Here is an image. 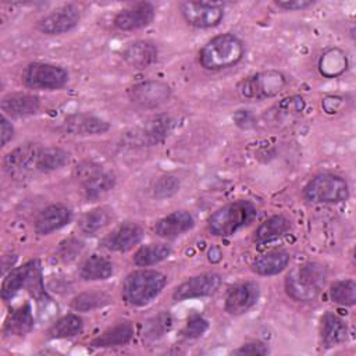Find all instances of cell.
Returning <instances> with one entry per match:
<instances>
[{
	"mask_svg": "<svg viewBox=\"0 0 356 356\" xmlns=\"http://www.w3.org/2000/svg\"><path fill=\"white\" fill-rule=\"evenodd\" d=\"M165 282L167 277L157 270H136L127 275L122 296L132 306H145L159 296Z\"/></svg>",
	"mask_w": 356,
	"mask_h": 356,
	"instance_id": "obj_4",
	"label": "cell"
},
{
	"mask_svg": "<svg viewBox=\"0 0 356 356\" xmlns=\"http://www.w3.org/2000/svg\"><path fill=\"white\" fill-rule=\"evenodd\" d=\"M0 135H1V146H6L8 143V140H11L14 136V128L6 115L1 117V134Z\"/></svg>",
	"mask_w": 356,
	"mask_h": 356,
	"instance_id": "obj_45",
	"label": "cell"
},
{
	"mask_svg": "<svg viewBox=\"0 0 356 356\" xmlns=\"http://www.w3.org/2000/svg\"><path fill=\"white\" fill-rule=\"evenodd\" d=\"M303 196L312 203H341L349 197V185L345 178L324 172L313 177L306 184Z\"/></svg>",
	"mask_w": 356,
	"mask_h": 356,
	"instance_id": "obj_6",
	"label": "cell"
},
{
	"mask_svg": "<svg viewBox=\"0 0 356 356\" xmlns=\"http://www.w3.org/2000/svg\"><path fill=\"white\" fill-rule=\"evenodd\" d=\"M63 129L75 136H92L106 134L110 129V124L93 114L75 113L64 120Z\"/></svg>",
	"mask_w": 356,
	"mask_h": 356,
	"instance_id": "obj_17",
	"label": "cell"
},
{
	"mask_svg": "<svg viewBox=\"0 0 356 356\" xmlns=\"http://www.w3.org/2000/svg\"><path fill=\"white\" fill-rule=\"evenodd\" d=\"M260 289L253 281L239 282L231 286L225 296V310L232 316H239L250 310L259 299Z\"/></svg>",
	"mask_w": 356,
	"mask_h": 356,
	"instance_id": "obj_15",
	"label": "cell"
},
{
	"mask_svg": "<svg viewBox=\"0 0 356 356\" xmlns=\"http://www.w3.org/2000/svg\"><path fill=\"white\" fill-rule=\"evenodd\" d=\"M83 323L78 314L70 313L58 318L50 328L49 337L50 338H71L82 332Z\"/></svg>",
	"mask_w": 356,
	"mask_h": 356,
	"instance_id": "obj_36",
	"label": "cell"
},
{
	"mask_svg": "<svg viewBox=\"0 0 356 356\" xmlns=\"http://www.w3.org/2000/svg\"><path fill=\"white\" fill-rule=\"evenodd\" d=\"M289 263V253L282 249L270 250L259 256L253 264L252 270L259 275H275L281 273Z\"/></svg>",
	"mask_w": 356,
	"mask_h": 356,
	"instance_id": "obj_26",
	"label": "cell"
},
{
	"mask_svg": "<svg viewBox=\"0 0 356 356\" xmlns=\"http://www.w3.org/2000/svg\"><path fill=\"white\" fill-rule=\"evenodd\" d=\"M157 46L149 40L132 42L122 51V58L125 60V63L136 70L150 67L157 61Z\"/></svg>",
	"mask_w": 356,
	"mask_h": 356,
	"instance_id": "obj_22",
	"label": "cell"
},
{
	"mask_svg": "<svg viewBox=\"0 0 356 356\" xmlns=\"http://www.w3.org/2000/svg\"><path fill=\"white\" fill-rule=\"evenodd\" d=\"M314 1L310 0H277L275 6L286 11H299L312 7Z\"/></svg>",
	"mask_w": 356,
	"mask_h": 356,
	"instance_id": "obj_44",
	"label": "cell"
},
{
	"mask_svg": "<svg viewBox=\"0 0 356 356\" xmlns=\"http://www.w3.org/2000/svg\"><path fill=\"white\" fill-rule=\"evenodd\" d=\"M75 178L81 184L86 199H99L114 188V174L95 161H83L76 165Z\"/></svg>",
	"mask_w": 356,
	"mask_h": 356,
	"instance_id": "obj_8",
	"label": "cell"
},
{
	"mask_svg": "<svg viewBox=\"0 0 356 356\" xmlns=\"http://www.w3.org/2000/svg\"><path fill=\"white\" fill-rule=\"evenodd\" d=\"M72 220V211L64 204H50L44 207L35 220V231L39 235H49L65 227Z\"/></svg>",
	"mask_w": 356,
	"mask_h": 356,
	"instance_id": "obj_18",
	"label": "cell"
},
{
	"mask_svg": "<svg viewBox=\"0 0 356 356\" xmlns=\"http://www.w3.org/2000/svg\"><path fill=\"white\" fill-rule=\"evenodd\" d=\"M111 217L113 214L107 207L93 209L81 217L78 221V229L86 236L96 235L110 224Z\"/></svg>",
	"mask_w": 356,
	"mask_h": 356,
	"instance_id": "obj_30",
	"label": "cell"
},
{
	"mask_svg": "<svg viewBox=\"0 0 356 356\" xmlns=\"http://www.w3.org/2000/svg\"><path fill=\"white\" fill-rule=\"evenodd\" d=\"M81 19V11L75 4L61 6L38 22V29L46 35H61L72 31Z\"/></svg>",
	"mask_w": 356,
	"mask_h": 356,
	"instance_id": "obj_12",
	"label": "cell"
},
{
	"mask_svg": "<svg viewBox=\"0 0 356 356\" xmlns=\"http://www.w3.org/2000/svg\"><path fill=\"white\" fill-rule=\"evenodd\" d=\"M111 303V298L103 291H86L71 300V307L76 312H92Z\"/></svg>",
	"mask_w": 356,
	"mask_h": 356,
	"instance_id": "obj_34",
	"label": "cell"
},
{
	"mask_svg": "<svg viewBox=\"0 0 356 356\" xmlns=\"http://www.w3.org/2000/svg\"><path fill=\"white\" fill-rule=\"evenodd\" d=\"M179 186H181V182L175 175L164 174L156 181L153 193L157 199L171 197L172 195H175L179 191Z\"/></svg>",
	"mask_w": 356,
	"mask_h": 356,
	"instance_id": "obj_40",
	"label": "cell"
},
{
	"mask_svg": "<svg viewBox=\"0 0 356 356\" xmlns=\"http://www.w3.org/2000/svg\"><path fill=\"white\" fill-rule=\"evenodd\" d=\"M171 254V246L167 243H149L140 246L134 254V263L139 267L154 266Z\"/></svg>",
	"mask_w": 356,
	"mask_h": 356,
	"instance_id": "obj_32",
	"label": "cell"
},
{
	"mask_svg": "<svg viewBox=\"0 0 356 356\" xmlns=\"http://www.w3.org/2000/svg\"><path fill=\"white\" fill-rule=\"evenodd\" d=\"M207 259H209V261H211V263H218V261L222 259V252H221V249L217 248V246H211V248L209 249V252H207Z\"/></svg>",
	"mask_w": 356,
	"mask_h": 356,
	"instance_id": "obj_46",
	"label": "cell"
},
{
	"mask_svg": "<svg viewBox=\"0 0 356 356\" xmlns=\"http://www.w3.org/2000/svg\"><path fill=\"white\" fill-rule=\"evenodd\" d=\"M113 271L114 267L108 259L93 254L82 263L79 274L85 281H103L107 280Z\"/></svg>",
	"mask_w": 356,
	"mask_h": 356,
	"instance_id": "obj_31",
	"label": "cell"
},
{
	"mask_svg": "<svg viewBox=\"0 0 356 356\" xmlns=\"http://www.w3.org/2000/svg\"><path fill=\"white\" fill-rule=\"evenodd\" d=\"M330 298L334 303L353 306L356 303V284L352 280H341L331 285Z\"/></svg>",
	"mask_w": 356,
	"mask_h": 356,
	"instance_id": "obj_38",
	"label": "cell"
},
{
	"mask_svg": "<svg viewBox=\"0 0 356 356\" xmlns=\"http://www.w3.org/2000/svg\"><path fill=\"white\" fill-rule=\"evenodd\" d=\"M257 216L254 204L249 200H235L218 210L209 218V231L216 236H231L249 225Z\"/></svg>",
	"mask_w": 356,
	"mask_h": 356,
	"instance_id": "obj_3",
	"label": "cell"
},
{
	"mask_svg": "<svg viewBox=\"0 0 356 356\" xmlns=\"http://www.w3.org/2000/svg\"><path fill=\"white\" fill-rule=\"evenodd\" d=\"M195 225V220L191 213L185 210H175L165 217L160 218L154 225V232L160 238H175L189 231Z\"/></svg>",
	"mask_w": 356,
	"mask_h": 356,
	"instance_id": "obj_20",
	"label": "cell"
},
{
	"mask_svg": "<svg viewBox=\"0 0 356 356\" xmlns=\"http://www.w3.org/2000/svg\"><path fill=\"white\" fill-rule=\"evenodd\" d=\"M29 268H31V261H26L25 264L15 267L14 270H11L7 277L3 281L1 285V298L4 300H10L19 289H22L26 284V278L29 274Z\"/></svg>",
	"mask_w": 356,
	"mask_h": 356,
	"instance_id": "obj_35",
	"label": "cell"
},
{
	"mask_svg": "<svg viewBox=\"0 0 356 356\" xmlns=\"http://www.w3.org/2000/svg\"><path fill=\"white\" fill-rule=\"evenodd\" d=\"M327 278V270L320 263H305L296 266L285 278V291L289 298L309 302L318 296Z\"/></svg>",
	"mask_w": 356,
	"mask_h": 356,
	"instance_id": "obj_2",
	"label": "cell"
},
{
	"mask_svg": "<svg viewBox=\"0 0 356 356\" xmlns=\"http://www.w3.org/2000/svg\"><path fill=\"white\" fill-rule=\"evenodd\" d=\"M245 53L242 40L234 33H222L210 39L199 51V63L204 70L218 71L238 64Z\"/></svg>",
	"mask_w": 356,
	"mask_h": 356,
	"instance_id": "obj_1",
	"label": "cell"
},
{
	"mask_svg": "<svg viewBox=\"0 0 356 356\" xmlns=\"http://www.w3.org/2000/svg\"><path fill=\"white\" fill-rule=\"evenodd\" d=\"M321 342L325 348H334L346 341L348 337V325L342 317L335 313L327 312L321 317L320 325Z\"/></svg>",
	"mask_w": 356,
	"mask_h": 356,
	"instance_id": "obj_24",
	"label": "cell"
},
{
	"mask_svg": "<svg viewBox=\"0 0 356 356\" xmlns=\"http://www.w3.org/2000/svg\"><path fill=\"white\" fill-rule=\"evenodd\" d=\"M221 285V277L217 273H203L195 277L188 278L182 284H179L174 292L172 299L177 302L203 298L214 293Z\"/></svg>",
	"mask_w": 356,
	"mask_h": 356,
	"instance_id": "obj_13",
	"label": "cell"
},
{
	"mask_svg": "<svg viewBox=\"0 0 356 356\" xmlns=\"http://www.w3.org/2000/svg\"><path fill=\"white\" fill-rule=\"evenodd\" d=\"M179 11L195 28H213L224 18V4L218 1H184L179 4Z\"/></svg>",
	"mask_w": 356,
	"mask_h": 356,
	"instance_id": "obj_10",
	"label": "cell"
},
{
	"mask_svg": "<svg viewBox=\"0 0 356 356\" xmlns=\"http://www.w3.org/2000/svg\"><path fill=\"white\" fill-rule=\"evenodd\" d=\"M172 327V317L167 312H160L143 323L142 338L146 342H153L164 337Z\"/></svg>",
	"mask_w": 356,
	"mask_h": 356,
	"instance_id": "obj_33",
	"label": "cell"
},
{
	"mask_svg": "<svg viewBox=\"0 0 356 356\" xmlns=\"http://www.w3.org/2000/svg\"><path fill=\"white\" fill-rule=\"evenodd\" d=\"M346 68H348L346 54L338 47L325 50L318 60V71L325 78H337L341 74H343Z\"/></svg>",
	"mask_w": 356,
	"mask_h": 356,
	"instance_id": "obj_29",
	"label": "cell"
},
{
	"mask_svg": "<svg viewBox=\"0 0 356 356\" xmlns=\"http://www.w3.org/2000/svg\"><path fill=\"white\" fill-rule=\"evenodd\" d=\"M143 239V229L138 224H124L114 229L106 239L104 246L115 252H127Z\"/></svg>",
	"mask_w": 356,
	"mask_h": 356,
	"instance_id": "obj_23",
	"label": "cell"
},
{
	"mask_svg": "<svg viewBox=\"0 0 356 356\" xmlns=\"http://www.w3.org/2000/svg\"><path fill=\"white\" fill-rule=\"evenodd\" d=\"M134 337V327L129 323H120L106 330L90 345L95 348H115L127 345Z\"/></svg>",
	"mask_w": 356,
	"mask_h": 356,
	"instance_id": "obj_28",
	"label": "cell"
},
{
	"mask_svg": "<svg viewBox=\"0 0 356 356\" xmlns=\"http://www.w3.org/2000/svg\"><path fill=\"white\" fill-rule=\"evenodd\" d=\"M82 246V242H79L78 239H67L60 243L57 254L63 261H71L81 253Z\"/></svg>",
	"mask_w": 356,
	"mask_h": 356,
	"instance_id": "obj_42",
	"label": "cell"
},
{
	"mask_svg": "<svg viewBox=\"0 0 356 356\" xmlns=\"http://www.w3.org/2000/svg\"><path fill=\"white\" fill-rule=\"evenodd\" d=\"M174 120L168 115H157L147 120L142 127H138L128 134L131 143L140 146H153L161 142L172 131Z\"/></svg>",
	"mask_w": 356,
	"mask_h": 356,
	"instance_id": "obj_14",
	"label": "cell"
},
{
	"mask_svg": "<svg viewBox=\"0 0 356 356\" xmlns=\"http://www.w3.org/2000/svg\"><path fill=\"white\" fill-rule=\"evenodd\" d=\"M68 163V153L61 147H43L39 160V171L50 172L60 170Z\"/></svg>",
	"mask_w": 356,
	"mask_h": 356,
	"instance_id": "obj_37",
	"label": "cell"
},
{
	"mask_svg": "<svg viewBox=\"0 0 356 356\" xmlns=\"http://www.w3.org/2000/svg\"><path fill=\"white\" fill-rule=\"evenodd\" d=\"M128 96L132 103L143 108H156L171 97V89L167 83L156 79L143 81L129 88Z\"/></svg>",
	"mask_w": 356,
	"mask_h": 356,
	"instance_id": "obj_11",
	"label": "cell"
},
{
	"mask_svg": "<svg viewBox=\"0 0 356 356\" xmlns=\"http://www.w3.org/2000/svg\"><path fill=\"white\" fill-rule=\"evenodd\" d=\"M40 107V99L31 93H10L1 99V110L4 115L21 118L35 114Z\"/></svg>",
	"mask_w": 356,
	"mask_h": 356,
	"instance_id": "obj_21",
	"label": "cell"
},
{
	"mask_svg": "<svg viewBox=\"0 0 356 356\" xmlns=\"http://www.w3.org/2000/svg\"><path fill=\"white\" fill-rule=\"evenodd\" d=\"M209 328V323L200 314H192L188 317V321L182 330V335L188 339H195L203 335Z\"/></svg>",
	"mask_w": 356,
	"mask_h": 356,
	"instance_id": "obj_41",
	"label": "cell"
},
{
	"mask_svg": "<svg viewBox=\"0 0 356 356\" xmlns=\"http://www.w3.org/2000/svg\"><path fill=\"white\" fill-rule=\"evenodd\" d=\"M305 110V100L300 96H291L280 100L271 108L266 110L264 120L273 125H286L298 118Z\"/></svg>",
	"mask_w": 356,
	"mask_h": 356,
	"instance_id": "obj_19",
	"label": "cell"
},
{
	"mask_svg": "<svg viewBox=\"0 0 356 356\" xmlns=\"http://www.w3.org/2000/svg\"><path fill=\"white\" fill-rule=\"evenodd\" d=\"M67 81V70L50 63H31L22 72V82L31 89H60Z\"/></svg>",
	"mask_w": 356,
	"mask_h": 356,
	"instance_id": "obj_9",
	"label": "cell"
},
{
	"mask_svg": "<svg viewBox=\"0 0 356 356\" xmlns=\"http://www.w3.org/2000/svg\"><path fill=\"white\" fill-rule=\"evenodd\" d=\"M156 10L152 3L140 1L131 4L117 13L114 17V26L120 31H134L147 26L154 18Z\"/></svg>",
	"mask_w": 356,
	"mask_h": 356,
	"instance_id": "obj_16",
	"label": "cell"
},
{
	"mask_svg": "<svg viewBox=\"0 0 356 356\" xmlns=\"http://www.w3.org/2000/svg\"><path fill=\"white\" fill-rule=\"evenodd\" d=\"M289 229H291L289 218H286L282 214H275V216H271L270 218H267L266 221H263L256 228L253 239L256 243L263 245V243L275 241V239L286 235V232Z\"/></svg>",
	"mask_w": 356,
	"mask_h": 356,
	"instance_id": "obj_25",
	"label": "cell"
},
{
	"mask_svg": "<svg viewBox=\"0 0 356 356\" xmlns=\"http://www.w3.org/2000/svg\"><path fill=\"white\" fill-rule=\"evenodd\" d=\"M33 327V314L28 303L11 312L4 323V334L7 337H22Z\"/></svg>",
	"mask_w": 356,
	"mask_h": 356,
	"instance_id": "obj_27",
	"label": "cell"
},
{
	"mask_svg": "<svg viewBox=\"0 0 356 356\" xmlns=\"http://www.w3.org/2000/svg\"><path fill=\"white\" fill-rule=\"evenodd\" d=\"M25 288L36 300H43L46 298V291L43 286V277H42V266L39 260H31V268H29Z\"/></svg>",
	"mask_w": 356,
	"mask_h": 356,
	"instance_id": "obj_39",
	"label": "cell"
},
{
	"mask_svg": "<svg viewBox=\"0 0 356 356\" xmlns=\"http://www.w3.org/2000/svg\"><path fill=\"white\" fill-rule=\"evenodd\" d=\"M42 146L33 142H26L8 152L3 160V167L7 175L13 179H26L39 171V160Z\"/></svg>",
	"mask_w": 356,
	"mask_h": 356,
	"instance_id": "obj_7",
	"label": "cell"
},
{
	"mask_svg": "<svg viewBox=\"0 0 356 356\" xmlns=\"http://www.w3.org/2000/svg\"><path fill=\"white\" fill-rule=\"evenodd\" d=\"M268 346L260 341H252L241 345L238 349H235L234 355H267Z\"/></svg>",
	"mask_w": 356,
	"mask_h": 356,
	"instance_id": "obj_43",
	"label": "cell"
},
{
	"mask_svg": "<svg viewBox=\"0 0 356 356\" xmlns=\"http://www.w3.org/2000/svg\"><path fill=\"white\" fill-rule=\"evenodd\" d=\"M286 86V78L277 70H266L243 78L236 85V93L243 102L264 100L277 96Z\"/></svg>",
	"mask_w": 356,
	"mask_h": 356,
	"instance_id": "obj_5",
	"label": "cell"
}]
</instances>
